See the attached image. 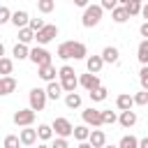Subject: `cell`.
Wrapping results in <instances>:
<instances>
[{"mask_svg":"<svg viewBox=\"0 0 148 148\" xmlns=\"http://www.w3.org/2000/svg\"><path fill=\"white\" fill-rule=\"evenodd\" d=\"M136 58H139V62H141L143 67H148V39H143V42L139 44V49H136Z\"/></svg>","mask_w":148,"mask_h":148,"instance_id":"cell-21","label":"cell"},{"mask_svg":"<svg viewBox=\"0 0 148 148\" xmlns=\"http://www.w3.org/2000/svg\"><path fill=\"white\" fill-rule=\"evenodd\" d=\"M118 148H139V139H136V136H132V134H127V136H123V139H120Z\"/></svg>","mask_w":148,"mask_h":148,"instance_id":"cell-25","label":"cell"},{"mask_svg":"<svg viewBox=\"0 0 148 148\" xmlns=\"http://www.w3.org/2000/svg\"><path fill=\"white\" fill-rule=\"evenodd\" d=\"M12 69H14V62H12L9 58H0V74H2V76H9Z\"/></svg>","mask_w":148,"mask_h":148,"instance_id":"cell-29","label":"cell"},{"mask_svg":"<svg viewBox=\"0 0 148 148\" xmlns=\"http://www.w3.org/2000/svg\"><path fill=\"white\" fill-rule=\"evenodd\" d=\"M60 86H62V90H65V92H74V90H76V86H79L76 74H74V76H65V79H60Z\"/></svg>","mask_w":148,"mask_h":148,"instance_id":"cell-19","label":"cell"},{"mask_svg":"<svg viewBox=\"0 0 148 148\" xmlns=\"http://www.w3.org/2000/svg\"><path fill=\"white\" fill-rule=\"evenodd\" d=\"M74 5H76V7H83V9L88 7V2H86V0H74Z\"/></svg>","mask_w":148,"mask_h":148,"instance_id":"cell-44","label":"cell"},{"mask_svg":"<svg viewBox=\"0 0 148 148\" xmlns=\"http://www.w3.org/2000/svg\"><path fill=\"white\" fill-rule=\"evenodd\" d=\"M99 7H102V12H104V9H111V12H113V9L118 7V2H116V0H102Z\"/></svg>","mask_w":148,"mask_h":148,"instance_id":"cell-40","label":"cell"},{"mask_svg":"<svg viewBox=\"0 0 148 148\" xmlns=\"http://www.w3.org/2000/svg\"><path fill=\"white\" fill-rule=\"evenodd\" d=\"M35 39V32L30 30V28H21L18 30V44H28V42H32Z\"/></svg>","mask_w":148,"mask_h":148,"instance_id":"cell-27","label":"cell"},{"mask_svg":"<svg viewBox=\"0 0 148 148\" xmlns=\"http://www.w3.org/2000/svg\"><path fill=\"white\" fill-rule=\"evenodd\" d=\"M118 123H120L123 127H132V125L136 123V113H134V111H123L120 118H118Z\"/></svg>","mask_w":148,"mask_h":148,"instance_id":"cell-22","label":"cell"},{"mask_svg":"<svg viewBox=\"0 0 148 148\" xmlns=\"http://www.w3.org/2000/svg\"><path fill=\"white\" fill-rule=\"evenodd\" d=\"M88 143H90V148H104L106 146V134L102 130H92L90 136H88Z\"/></svg>","mask_w":148,"mask_h":148,"instance_id":"cell-10","label":"cell"},{"mask_svg":"<svg viewBox=\"0 0 148 148\" xmlns=\"http://www.w3.org/2000/svg\"><path fill=\"white\" fill-rule=\"evenodd\" d=\"M18 146H21V141H18L16 134H7L5 136V148H18Z\"/></svg>","mask_w":148,"mask_h":148,"instance_id":"cell-35","label":"cell"},{"mask_svg":"<svg viewBox=\"0 0 148 148\" xmlns=\"http://www.w3.org/2000/svg\"><path fill=\"white\" fill-rule=\"evenodd\" d=\"M51 130H56V136H58V139H67V136H72L74 125H72L67 118H56L53 125H51Z\"/></svg>","mask_w":148,"mask_h":148,"instance_id":"cell-3","label":"cell"},{"mask_svg":"<svg viewBox=\"0 0 148 148\" xmlns=\"http://www.w3.org/2000/svg\"><path fill=\"white\" fill-rule=\"evenodd\" d=\"M28 56H30V51H28L25 44H16V46H14V58H16V60H23V58H28Z\"/></svg>","mask_w":148,"mask_h":148,"instance_id":"cell-30","label":"cell"},{"mask_svg":"<svg viewBox=\"0 0 148 148\" xmlns=\"http://www.w3.org/2000/svg\"><path fill=\"white\" fill-rule=\"evenodd\" d=\"M139 81H141V88L148 90V67H141V72H139Z\"/></svg>","mask_w":148,"mask_h":148,"instance_id":"cell-39","label":"cell"},{"mask_svg":"<svg viewBox=\"0 0 148 148\" xmlns=\"http://www.w3.org/2000/svg\"><path fill=\"white\" fill-rule=\"evenodd\" d=\"M60 95H62V86L56 83V81H51V83L46 86V99H58Z\"/></svg>","mask_w":148,"mask_h":148,"instance_id":"cell-20","label":"cell"},{"mask_svg":"<svg viewBox=\"0 0 148 148\" xmlns=\"http://www.w3.org/2000/svg\"><path fill=\"white\" fill-rule=\"evenodd\" d=\"M37 136H39L42 141H49V139L53 136V130H51V125H39V127H37Z\"/></svg>","mask_w":148,"mask_h":148,"instance_id":"cell-28","label":"cell"},{"mask_svg":"<svg viewBox=\"0 0 148 148\" xmlns=\"http://www.w3.org/2000/svg\"><path fill=\"white\" fill-rule=\"evenodd\" d=\"M99 21H102V7H99V5H88L86 12H83L81 23H83L86 28H95Z\"/></svg>","mask_w":148,"mask_h":148,"instance_id":"cell-2","label":"cell"},{"mask_svg":"<svg viewBox=\"0 0 148 148\" xmlns=\"http://www.w3.org/2000/svg\"><path fill=\"white\" fill-rule=\"evenodd\" d=\"M123 7H125V12H127V16L141 14V2H139V0H123Z\"/></svg>","mask_w":148,"mask_h":148,"instance_id":"cell-18","label":"cell"},{"mask_svg":"<svg viewBox=\"0 0 148 148\" xmlns=\"http://www.w3.org/2000/svg\"><path fill=\"white\" fill-rule=\"evenodd\" d=\"M65 104H67L69 109H79V106H81V95H79V92H67V95H65Z\"/></svg>","mask_w":148,"mask_h":148,"instance_id":"cell-23","label":"cell"},{"mask_svg":"<svg viewBox=\"0 0 148 148\" xmlns=\"http://www.w3.org/2000/svg\"><path fill=\"white\" fill-rule=\"evenodd\" d=\"M72 134H74V139H79V141L83 143V141H88V136H90V130H88L86 125H76Z\"/></svg>","mask_w":148,"mask_h":148,"instance_id":"cell-24","label":"cell"},{"mask_svg":"<svg viewBox=\"0 0 148 148\" xmlns=\"http://www.w3.org/2000/svg\"><path fill=\"white\" fill-rule=\"evenodd\" d=\"M7 21H12V12H9L5 5H0V25L7 23Z\"/></svg>","mask_w":148,"mask_h":148,"instance_id":"cell-38","label":"cell"},{"mask_svg":"<svg viewBox=\"0 0 148 148\" xmlns=\"http://www.w3.org/2000/svg\"><path fill=\"white\" fill-rule=\"evenodd\" d=\"M81 116H83V123H86V125L102 127V111H97V109H92V106H90V109H86Z\"/></svg>","mask_w":148,"mask_h":148,"instance_id":"cell-8","label":"cell"},{"mask_svg":"<svg viewBox=\"0 0 148 148\" xmlns=\"http://www.w3.org/2000/svg\"><path fill=\"white\" fill-rule=\"evenodd\" d=\"M102 65H104V62H102V58H99V56H90V58L86 60L88 74H95V76H97V74L102 72Z\"/></svg>","mask_w":148,"mask_h":148,"instance_id":"cell-12","label":"cell"},{"mask_svg":"<svg viewBox=\"0 0 148 148\" xmlns=\"http://www.w3.org/2000/svg\"><path fill=\"white\" fill-rule=\"evenodd\" d=\"M111 14H113V21H116V23H125V21H127V18H130V16H127V12H125V7H123V5H118V7H116V9H113V12H111Z\"/></svg>","mask_w":148,"mask_h":148,"instance_id":"cell-26","label":"cell"},{"mask_svg":"<svg viewBox=\"0 0 148 148\" xmlns=\"http://www.w3.org/2000/svg\"><path fill=\"white\" fill-rule=\"evenodd\" d=\"M118 120V116L113 111H102V125H113Z\"/></svg>","mask_w":148,"mask_h":148,"instance_id":"cell-33","label":"cell"},{"mask_svg":"<svg viewBox=\"0 0 148 148\" xmlns=\"http://www.w3.org/2000/svg\"><path fill=\"white\" fill-rule=\"evenodd\" d=\"M79 83L88 90V92H92V90H97V88H102V83H99V76H95V74H83L81 79H79Z\"/></svg>","mask_w":148,"mask_h":148,"instance_id":"cell-9","label":"cell"},{"mask_svg":"<svg viewBox=\"0 0 148 148\" xmlns=\"http://www.w3.org/2000/svg\"><path fill=\"white\" fill-rule=\"evenodd\" d=\"M104 148H118V146H104Z\"/></svg>","mask_w":148,"mask_h":148,"instance_id":"cell-49","label":"cell"},{"mask_svg":"<svg viewBox=\"0 0 148 148\" xmlns=\"http://www.w3.org/2000/svg\"><path fill=\"white\" fill-rule=\"evenodd\" d=\"M86 56H88V49H86V44H81V42H62V44L58 46V58H62V60H69V58L83 60Z\"/></svg>","mask_w":148,"mask_h":148,"instance_id":"cell-1","label":"cell"},{"mask_svg":"<svg viewBox=\"0 0 148 148\" xmlns=\"http://www.w3.org/2000/svg\"><path fill=\"white\" fill-rule=\"evenodd\" d=\"M116 106H118L120 111H132V106H134V99H132V95H130V92H123V95H118V99H116Z\"/></svg>","mask_w":148,"mask_h":148,"instance_id":"cell-13","label":"cell"},{"mask_svg":"<svg viewBox=\"0 0 148 148\" xmlns=\"http://www.w3.org/2000/svg\"><path fill=\"white\" fill-rule=\"evenodd\" d=\"M76 72H74V67H69V65H62L60 69H58V76L60 79H65V76H74Z\"/></svg>","mask_w":148,"mask_h":148,"instance_id":"cell-37","label":"cell"},{"mask_svg":"<svg viewBox=\"0 0 148 148\" xmlns=\"http://www.w3.org/2000/svg\"><path fill=\"white\" fill-rule=\"evenodd\" d=\"M106 92H109L106 88H97V90H92V92H88V95H90L92 102H104V99H106Z\"/></svg>","mask_w":148,"mask_h":148,"instance_id":"cell-32","label":"cell"},{"mask_svg":"<svg viewBox=\"0 0 148 148\" xmlns=\"http://www.w3.org/2000/svg\"><path fill=\"white\" fill-rule=\"evenodd\" d=\"M139 32H141V37H146V39H148V23H141Z\"/></svg>","mask_w":148,"mask_h":148,"instance_id":"cell-42","label":"cell"},{"mask_svg":"<svg viewBox=\"0 0 148 148\" xmlns=\"http://www.w3.org/2000/svg\"><path fill=\"white\" fill-rule=\"evenodd\" d=\"M49 148H69V143H67V139H56L53 146H49Z\"/></svg>","mask_w":148,"mask_h":148,"instance_id":"cell-41","label":"cell"},{"mask_svg":"<svg viewBox=\"0 0 148 148\" xmlns=\"http://www.w3.org/2000/svg\"><path fill=\"white\" fill-rule=\"evenodd\" d=\"M132 99H134V104H139V106H146V104H148V90H141V92H136Z\"/></svg>","mask_w":148,"mask_h":148,"instance_id":"cell-34","label":"cell"},{"mask_svg":"<svg viewBox=\"0 0 148 148\" xmlns=\"http://www.w3.org/2000/svg\"><path fill=\"white\" fill-rule=\"evenodd\" d=\"M37 67H44V65H51V53L44 49V46H35L30 49V56H28Z\"/></svg>","mask_w":148,"mask_h":148,"instance_id":"cell-4","label":"cell"},{"mask_svg":"<svg viewBox=\"0 0 148 148\" xmlns=\"http://www.w3.org/2000/svg\"><path fill=\"white\" fill-rule=\"evenodd\" d=\"M37 74H39V79L42 81H56V67L53 65H44V67H37Z\"/></svg>","mask_w":148,"mask_h":148,"instance_id":"cell-16","label":"cell"},{"mask_svg":"<svg viewBox=\"0 0 148 148\" xmlns=\"http://www.w3.org/2000/svg\"><path fill=\"white\" fill-rule=\"evenodd\" d=\"M37 148H49V146H44V143H39V146H37Z\"/></svg>","mask_w":148,"mask_h":148,"instance_id":"cell-48","label":"cell"},{"mask_svg":"<svg viewBox=\"0 0 148 148\" xmlns=\"http://www.w3.org/2000/svg\"><path fill=\"white\" fill-rule=\"evenodd\" d=\"M53 37H58V28H56V25H44L39 32H35L37 44H49Z\"/></svg>","mask_w":148,"mask_h":148,"instance_id":"cell-7","label":"cell"},{"mask_svg":"<svg viewBox=\"0 0 148 148\" xmlns=\"http://www.w3.org/2000/svg\"><path fill=\"white\" fill-rule=\"evenodd\" d=\"M76 148H90V143H88V141H83V143H79Z\"/></svg>","mask_w":148,"mask_h":148,"instance_id":"cell-46","label":"cell"},{"mask_svg":"<svg viewBox=\"0 0 148 148\" xmlns=\"http://www.w3.org/2000/svg\"><path fill=\"white\" fill-rule=\"evenodd\" d=\"M53 7H56V2H53V0H39V2H37V9H39L42 14L53 12Z\"/></svg>","mask_w":148,"mask_h":148,"instance_id":"cell-31","label":"cell"},{"mask_svg":"<svg viewBox=\"0 0 148 148\" xmlns=\"http://www.w3.org/2000/svg\"><path fill=\"white\" fill-rule=\"evenodd\" d=\"M0 58H5V44L0 42Z\"/></svg>","mask_w":148,"mask_h":148,"instance_id":"cell-47","label":"cell"},{"mask_svg":"<svg viewBox=\"0 0 148 148\" xmlns=\"http://www.w3.org/2000/svg\"><path fill=\"white\" fill-rule=\"evenodd\" d=\"M28 21H30V16H28V12L25 9H16L14 14H12V23L21 30V28H28Z\"/></svg>","mask_w":148,"mask_h":148,"instance_id":"cell-11","label":"cell"},{"mask_svg":"<svg viewBox=\"0 0 148 148\" xmlns=\"http://www.w3.org/2000/svg\"><path fill=\"white\" fill-rule=\"evenodd\" d=\"M141 14H143V18H146V23H148V5H141Z\"/></svg>","mask_w":148,"mask_h":148,"instance_id":"cell-43","label":"cell"},{"mask_svg":"<svg viewBox=\"0 0 148 148\" xmlns=\"http://www.w3.org/2000/svg\"><path fill=\"white\" fill-rule=\"evenodd\" d=\"M18 141H21L23 146H32V143L37 141V130H30V127L21 130V134H18Z\"/></svg>","mask_w":148,"mask_h":148,"instance_id":"cell-14","label":"cell"},{"mask_svg":"<svg viewBox=\"0 0 148 148\" xmlns=\"http://www.w3.org/2000/svg\"><path fill=\"white\" fill-rule=\"evenodd\" d=\"M16 90V79L12 76H0V95H9Z\"/></svg>","mask_w":148,"mask_h":148,"instance_id":"cell-15","label":"cell"},{"mask_svg":"<svg viewBox=\"0 0 148 148\" xmlns=\"http://www.w3.org/2000/svg\"><path fill=\"white\" fill-rule=\"evenodd\" d=\"M28 99H30V109H32V111H42V109L46 106V90L32 88L30 95H28Z\"/></svg>","mask_w":148,"mask_h":148,"instance_id":"cell-5","label":"cell"},{"mask_svg":"<svg viewBox=\"0 0 148 148\" xmlns=\"http://www.w3.org/2000/svg\"><path fill=\"white\" fill-rule=\"evenodd\" d=\"M102 62H118V58H120V53H118V49L116 46H106L104 51H102Z\"/></svg>","mask_w":148,"mask_h":148,"instance_id":"cell-17","label":"cell"},{"mask_svg":"<svg viewBox=\"0 0 148 148\" xmlns=\"http://www.w3.org/2000/svg\"><path fill=\"white\" fill-rule=\"evenodd\" d=\"M44 25H46V23H44L42 18H30V21H28V28H30L32 32H39V30H42Z\"/></svg>","mask_w":148,"mask_h":148,"instance_id":"cell-36","label":"cell"},{"mask_svg":"<svg viewBox=\"0 0 148 148\" xmlns=\"http://www.w3.org/2000/svg\"><path fill=\"white\" fill-rule=\"evenodd\" d=\"M14 123L21 125V127H30V125L35 123V111H32V109H18V111L14 113Z\"/></svg>","mask_w":148,"mask_h":148,"instance_id":"cell-6","label":"cell"},{"mask_svg":"<svg viewBox=\"0 0 148 148\" xmlns=\"http://www.w3.org/2000/svg\"><path fill=\"white\" fill-rule=\"evenodd\" d=\"M139 148H148V136H143V139L139 141Z\"/></svg>","mask_w":148,"mask_h":148,"instance_id":"cell-45","label":"cell"}]
</instances>
